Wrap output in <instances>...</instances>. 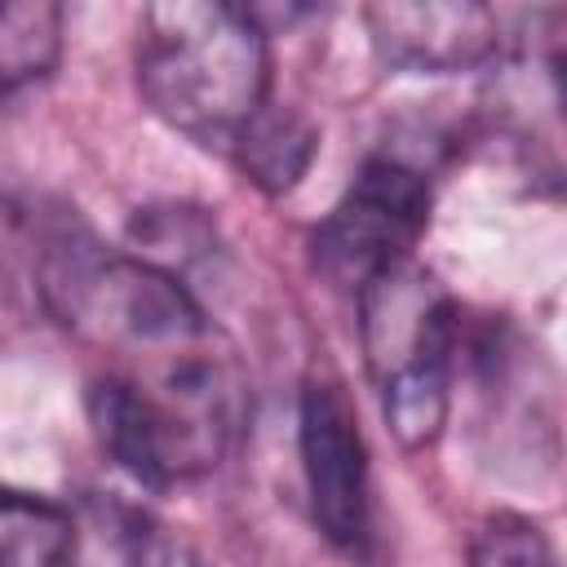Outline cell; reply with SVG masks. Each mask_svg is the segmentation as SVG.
Listing matches in <instances>:
<instances>
[{
	"instance_id": "6da1fadb",
	"label": "cell",
	"mask_w": 567,
	"mask_h": 567,
	"mask_svg": "<svg viewBox=\"0 0 567 567\" xmlns=\"http://www.w3.org/2000/svg\"><path fill=\"white\" fill-rule=\"evenodd\" d=\"M142 102L177 133L204 146H230L270 102L266 27L244 4L164 0L137 22Z\"/></svg>"
},
{
	"instance_id": "7a4b0ae2",
	"label": "cell",
	"mask_w": 567,
	"mask_h": 567,
	"mask_svg": "<svg viewBox=\"0 0 567 567\" xmlns=\"http://www.w3.org/2000/svg\"><path fill=\"white\" fill-rule=\"evenodd\" d=\"M354 301L363 359L377 381L385 425L408 452H421L447 425L461 310L439 275L416 261L377 275Z\"/></svg>"
},
{
	"instance_id": "3957f363",
	"label": "cell",
	"mask_w": 567,
	"mask_h": 567,
	"mask_svg": "<svg viewBox=\"0 0 567 567\" xmlns=\"http://www.w3.org/2000/svg\"><path fill=\"white\" fill-rule=\"evenodd\" d=\"M434 182L430 168L399 146L368 155L332 204V213L310 230V266L315 275L359 297L377 275L412 261L416 239L430 226Z\"/></svg>"
},
{
	"instance_id": "277c9868",
	"label": "cell",
	"mask_w": 567,
	"mask_h": 567,
	"mask_svg": "<svg viewBox=\"0 0 567 567\" xmlns=\"http://www.w3.org/2000/svg\"><path fill=\"white\" fill-rule=\"evenodd\" d=\"M297 452L315 527L341 554L363 558L372 545V465L354 399L341 381H306L297 403Z\"/></svg>"
},
{
	"instance_id": "5b68a950",
	"label": "cell",
	"mask_w": 567,
	"mask_h": 567,
	"mask_svg": "<svg viewBox=\"0 0 567 567\" xmlns=\"http://www.w3.org/2000/svg\"><path fill=\"white\" fill-rule=\"evenodd\" d=\"M363 22L377 62L403 75H461L505 53L501 13L474 0H385Z\"/></svg>"
},
{
	"instance_id": "8992f818",
	"label": "cell",
	"mask_w": 567,
	"mask_h": 567,
	"mask_svg": "<svg viewBox=\"0 0 567 567\" xmlns=\"http://www.w3.org/2000/svg\"><path fill=\"white\" fill-rule=\"evenodd\" d=\"M89 425L97 434V447L133 474L142 487H177L190 478H204L221 461L186 430L177 425L151 394H142L128 377L102 372L89 381Z\"/></svg>"
},
{
	"instance_id": "52a82bcc",
	"label": "cell",
	"mask_w": 567,
	"mask_h": 567,
	"mask_svg": "<svg viewBox=\"0 0 567 567\" xmlns=\"http://www.w3.org/2000/svg\"><path fill=\"white\" fill-rule=\"evenodd\" d=\"M75 567H204L168 523L120 496H89L75 509Z\"/></svg>"
},
{
	"instance_id": "ba28073f",
	"label": "cell",
	"mask_w": 567,
	"mask_h": 567,
	"mask_svg": "<svg viewBox=\"0 0 567 567\" xmlns=\"http://www.w3.org/2000/svg\"><path fill=\"white\" fill-rule=\"evenodd\" d=\"M226 151H230V159L239 164V173H244L257 190L284 195V190H292V186L306 177V168H310V159H315V151H319V128H315L301 111L266 102V106L235 133V142H230Z\"/></svg>"
},
{
	"instance_id": "9c48e42d",
	"label": "cell",
	"mask_w": 567,
	"mask_h": 567,
	"mask_svg": "<svg viewBox=\"0 0 567 567\" xmlns=\"http://www.w3.org/2000/svg\"><path fill=\"white\" fill-rule=\"evenodd\" d=\"M75 554L80 532L71 505L0 487V567H75Z\"/></svg>"
},
{
	"instance_id": "30bf717a",
	"label": "cell",
	"mask_w": 567,
	"mask_h": 567,
	"mask_svg": "<svg viewBox=\"0 0 567 567\" xmlns=\"http://www.w3.org/2000/svg\"><path fill=\"white\" fill-rule=\"evenodd\" d=\"M217 252V226L195 204H155L137 208L128 221V257L168 270L182 279L190 266L208 261Z\"/></svg>"
},
{
	"instance_id": "8fae6325",
	"label": "cell",
	"mask_w": 567,
	"mask_h": 567,
	"mask_svg": "<svg viewBox=\"0 0 567 567\" xmlns=\"http://www.w3.org/2000/svg\"><path fill=\"white\" fill-rule=\"evenodd\" d=\"M62 58V9L53 0H0V93L44 80Z\"/></svg>"
},
{
	"instance_id": "7c38bea8",
	"label": "cell",
	"mask_w": 567,
	"mask_h": 567,
	"mask_svg": "<svg viewBox=\"0 0 567 567\" xmlns=\"http://www.w3.org/2000/svg\"><path fill=\"white\" fill-rule=\"evenodd\" d=\"M58 204H31L0 195V301H18L22 292L35 297L40 284V257L53 226Z\"/></svg>"
},
{
	"instance_id": "4fadbf2b",
	"label": "cell",
	"mask_w": 567,
	"mask_h": 567,
	"mask_svg": "<svg viewBox=\"0 0 567 567\" xmlns=\"http://www.w3.org/2000/svg\"><path fill=\"white\" fill-rule=\"evenodd\" d=\"M470 563L474 567H558V554L532 518L496 514L474 532Z\"/></svg>"
}]
</instances>
